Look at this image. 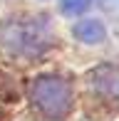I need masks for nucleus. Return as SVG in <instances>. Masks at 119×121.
Here are the masks:
<instances>
[{"label":"nucleus","instance_id":"3","mask_svg":"<svg viewBox=\"0 0 119 121\" xmlns=\"http://www.w3.org/2000/svg\"><path fill=\"white\" fill-rule=\"evenodd\" d=\"M92 84L97 91L119 99V64H102L92 72Z\"/></svg>","mask_w":119,"mask_h":121},{"label":"nucleus","instance_id":"5","mask_svg":"<svg viewBox=\"0 0 119 121\" xmlns=\"http://www.w3.org/2000/svg\"><path fill=\"white\" fill-rule=\"evenodd\" d=\"M89 8V0H62V10L67 15H79Z\"/></svg>","mask_w":119,"mask_h":121},{"label":"nucleus","instance_id":"4","mask_svg":"<svg viewBox=\"0 0 119 121\" xmlns=\"http://www.w3.org/2000/svg\"><path fill=\"white\" fill-rule=\"evenodd\" d=\"M74 37L82 40V42L94 45V42H99L102 37H104V25H102L99 20H82V22L74 27Z\"/></svg>","mask_w":119,"mask_h":121},{"label":"nucleus","instance_id":"2","mask_svg":"<svg viewBox=\"0 0 119 121\" xmlns=\"http://www.w3.org/2000/svg\"><path fill=\"white\" fill-rule=\"evenodd\" d=\"M32 99H35L37 109L42 114L60 119L69 109L72 91H69V84L64 79H60V77H40L32 84Z\"/></svg>","mask_w":119,"mask_h":121},{"label":"nucleus","instance_id":"1","mask_svg":"<svg viewBox=\"0 0 119 121\" xmlns=\"http://www.w3.org/2000/svg\"><path fill=\"white\" fill-rule=\"evenodd\" d=\"M55 42L52 22L42 15H18L0 25V45L20 57H37Z\"/></svg>","mask_w":119,"mask_h":121}]
</instances>
